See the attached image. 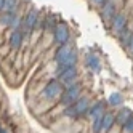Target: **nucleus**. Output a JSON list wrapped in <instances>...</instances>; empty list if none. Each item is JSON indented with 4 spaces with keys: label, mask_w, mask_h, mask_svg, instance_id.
Wrapping results in <instances>:
<instances>
[{
    "label": "nucleus",
    "mask_w": 133,
    "mask_h": 133,
    "mask_svg": "<svg viewBox=\"0 0 133 133\" xmlns=\"http://www.w3.org/2000/svg\"><path fill=\"white\" fill-rule=\"evenodd\" d=\"M90 106H91L90 98H87V96H80L74 104H71V106H68V108H64L63 116L69 117V119H79V117L85 116V114L88 112Z\"/></svg>",
    "instance_id": "1"
},
{
    "label": "nucleus",
    "mask_w": 133,
    "mask_h": 133,
    "mask_svg": "<svg viewBox=\"0 0 133 133\" xmlns=\"http://www.w3.org/2000/svg\"><path fill=\"white\" fill-rule=\"evenodd\" d=\"M80 95H82V87H80V83L69 85V87L61 93V96H59L61 106L68 108V106H71V104H74L75 101L80 98Z\"/></svg>",
    "instance_id": "2"
},
{
    "label": "nucleus",
    "mask_w": 133,
    "mask_h": 133,
    "mask_svg": "<svg viewBox=\"0 0 133 133\" xmlns=\"http://www.w3.org/2000/svg\"><path fill=\"white\" fill-rule=\"evenodd\" d=\"M63 93V85L59 80H50L42 90V98L46 101H55L61 96Z\"/></svg>",
    "instance_id": "3"
},
{
    "label": "nucleus",
    "mask_w": 133,
    "mask_h": 133,
    "mask_svg": "<svg viewBox=\"0 0 133 133\" xmlns=\"http://www.w3.org/2000/svg\"><path fill=\"white\" fill-rule=\"evenodd\" d=\"M56 74H58V77H59L61 85L66 83L69 87V85L75 83V79H77V68H75V66H71V68H58L56 69Z\"/></svg>",
    "instance_id": "4"
},
{
    "label": "nucleus",
    "mask_w": 133,
    "mask_h": 133,
    "mask_svg": "<svg viewBox=\"0 0 133 133\" xmlns=\"http://www.w3.org/2000/svg\"><path fill=\"white\" fill-rule=\"evenodd\" d=\"M53 37H55V42L58 43L59 46L61 45H66L69 42V29H68V26L66 24H63V23H59L58 26L55 27V31H53Z\"/></svg>",
    "instance_id": "5"
},
{
    "label": "nucleus",
    "mask_w": 133,
    "mask_h": 133,
    "mask_svg": "<svg viewBox=\"0 0 133 133\" xmlns=\"http://www.w3.org/2000/svg\"><path fill=\"white\" fill-rule=\"evenodd\" d=\"M111 29L116 35H120L123 31L127 29V16L123 13H119L112 18V23H111Z\"/></svg>",
    "instance_id": "6"
},
{
    "label": "nucleus",
    "mask_w": 133,
    "mask_h": 133,
    "mask_svg": "<svg viewBox=\"0 0 133 133\" xmlns=\"http://www.w3.org/2000/svg\"><path fill=\"white\" fill-rule=\"evenodd\" d=\"M104 112H106V103H104V101H96L95 104H91V106H90L87 116H88L91 120H95V119L103 117Z\"/></svg>",
    "instance_id": "7"
},
{
    "label": "nucleus",
    "mask_w": 133,
    "mask_h": 133,
    "mask_svg": "<svg viewBox=\"0 0 133 133\" xmlns=\"http://www.w3.org/2000/svg\"><path fill=\"white\" fill-rule=\"evenodd\" d=\"M37 23H39V11L35 10H31L29 13L26 15L24 21H23V27L26 32H32V29L37 26Z\"/></svg>",
    "instance_id": "8"
},
{
    "label": "nucleus",
    "mask_w": 133,
    "mask_h": 133,
    "mask_svg": "<svg viewBox=\"0 0 133 133\" xmlns=\"http://www.w3.org/2000/svg\"><path fill=\"white\" fill-rule=\"evenodd\" d=\"M101 16H103L104 21H112V18L116 16V5H114V2L108 0V2L101 6Z\"/></svg>",
    "instance_id": "9"
},
{
    "label": "nucleus",
    "mask_w": 133,
    "mask_h": 133,
    "mask_svg": "<svg viewBox=\"0 0 133 133\" xmlns=\"http://www.w3.org/2000/svg\"><path fill=\"white\" fill-rule=\"evenodd\" d=\"M116 123V116L112 112H104L103 116V123H101V131L99 133H109Z\"/></svg>",
    "instance_id": "10"
},
{
    "label": "nucleus",
    "mask_w": 133,
    "mask_h": 133,
    "mask_svg": "<svg viewBox=\"0 0 133 133\" xmlns=\"http://www.w3.org/2000/svg\"><path fill=\"white\" fill-rule=\"evenodd\" d=\"M23 43V32L18 31V29H13L11 35H10V40H8V45H10V48L13 50H18Z\"/></svg>",
    "instance_id": "11"
},
{
    "label": "nucleus",
    "mask_w": 133,
    "mask_h": 133,
    "mask_svg": "<svg viewBox=\"0 0 133 133\" xmlns=\"http://www.w3.org/2000/svg\"><path fill=\"white\" fill-rule=\"evenodd\" d=\"M131 116H133V112H131L128 108H122V109L117 112V116H116V122L119 123L120 127H123V125L128 122V119H130Z\"/></svg>",
    "instance_id": "12"
},
{
    "label": "nucleus",
    "mask_w": 133,
    "mask_h": 133,
    "mask_svg": "<svg viewBox=\"0 0 133 133\" xmlns=\"http://www.w3.org/2000/svg\"><path fill=\"white\" fill-rule=\"evenodd\" d=\"M72 50L69 48V45L66 43V45H61L58 50H56V53H55V61L58 63V64H61L64 59H66V56H68L69 53H71Z\"/></svg>",
    "instance_id": "13"
},
{
    "label": "nucleus",
    "mask_w": 133,
    "mask_h": 133,
    "mask_svg": "<svg viewBox=\"0 0 133 133\" xmlns=\"http://www.w3.org/2000/svg\"><path fill=\"white\" fill-rule=\"evenodd\" d=\"M77 64V51H71L68 56H66V59L61 63V64H58V68H71V66H75Z\"/></svg>",
    "instance_id": "14"
},
{
    "label": "nucleus",
    "mask_w": 133,
    "mask_h": 133,
    "mask_svg": "<svg viewBox=\"0 0 133 133\" xmlns=\"http://www.w3.org/2000/svg\"><path fill=\"white\" fill-rule=\"evenodd\" d=\"M87 64L90 66V69H93L95 72H98L99 68H101V63H99V59H98L96 55H88L87 56Z\"/></svg>",
    "instance_id": "15"
},
{
    "label": "nucleus",
    "mask_w": 133,
    "mask_h": 133,
    "mask_svg": "<svg viewBox=\"0 0 133 133\" xmlns=\"http://www.w3.org/2000/svg\"><path fill=\"white\" fill-rule=\"evenodd\" d=\"M122 103H123V98H122V95H120V93H112L111 96H109V104H111L112 108L122 106Z\"/></svg>",
    "instance_id": "16"
},
{
    "label": "nucleus",
    "mask_w": 133,
    "mask_h": 133,
    "mask_svg": "<svg viewBox=\"0 0 133 133\" xmlns=\"http://www.w3.org/2000/svg\"><path fill=\"white\" fill-rule=\"evenodd\" d=\"M119 39H120V42L123 43V45H128L130 46V43H131V39H133V35H131V32H130V29H125L120 35H119Z\"/></svg>",
    "instance_id": "17"
},
{
    "label": "nucleus",
    "mask_w": 133,
    "mask_h": 133,
    "mask_svg": "<svg viewBox=\"0 0 133 133\" xmlns=\"http://www.w3.org/2000/svg\"><path fill=\"white\" fill-rule=\"evenodd\" d=\"M16 5H18V0H5L2 11H5V13H13L16 10Z\"/></svg>",
    "instance_id": "18"
},
{
    "label": "nucleus",
    "mask_w": 133,
    "mask_h": 133,
    "mask_svg": "<svg viewBox=\"0 0 133 133\" xmlns=\"http://www.w3.org/2000/svg\"><path fill=\"white\" fill-rule=\"evenodd\" d=\"M101 123H103V117H99V119H95V120H93V123H91L93 133H99V131H101Z\"/></svg>",
    "instance_id": "19"
},
{
    "label": "nucleus",
    "mask_w": 133,
    "mask_h": 133,
    "mask_svg": "<svg viewBox=\"0 0 133 133\" xmlns=\"http://www.w3.org/2000/svg\"><path fill=\"white\" fill-rule=\"evenodd\" d=\"M122 130H123V133H133V116L128 119V122L125 125L122 127Z\"/></svg>",
    "instance_id": "20"
},
{
    "label": "nucleus",
    "mask_w": 133,
    "mask_h": 133,
    "mask_svg": "<svg viewBox=\"0 0 133 133\" xmlns=\"http://www.w3.org/2000/svg\"><path fill=\"white\" fill-rule=\"evenodd\" d=\"M106 2H108V0H93V3H96V5H99V6H103Z\"/></svg>",
    "instance_id": "21"
},
{
    "label": "nucleus",
    "mask_w": 133,
    "mask_h": 133,
    "mask_svg": "<svg viewBox=\"0 0 133 133\" xmlns=\"http://www.w3.org/2000/svg\"><path fill=\"white\" fill-rule=\"evenodd\" d=\"M3 3H5V0H0V10H3Z\"/></svg>",
    "instance_id": "22"
},
{
    "label": "nucleus",
    "mask_w": 133,
    "mask_h": 133,
    "mask_svg": "<svg viewBox=\"0 0 133 133\" xmlns=\"http://www.w3.org/2000/svg\"><path fill=\"white\" fill-rule=\"evenodd\" d=\"M130 48L133 50V39H131V43H130Z\"/></svg>",
    "instance_id": "23"
}]
</instances>
